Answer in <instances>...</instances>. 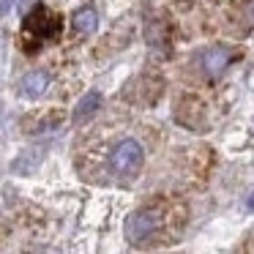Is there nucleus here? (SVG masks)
Returning a JSON list of instances; mask_svg holds the SVG:
<instances>
[{"instance_id":"obj_2","label":"nucleus","mask_w":254,"mask_h":254,"mask_svg":"<svg viewBox=\"0 0 254 254\" xmlns=\"http://www.w3.org/2000/svg\"><path fill=\"white\" fill-rule=\"evenodd\" d=\"M145 161V150L137 139H121V142L112 148L110 153V170L115 172L118 178H134L139 170H142Z\"/></svg>"},{"instance_id":"obj_5","label":"nucleus","mask_w":254,"mask_h":254,"mask_svg":"<svg viewBox=\"0 0 254 254\" xmlns=\"http://www.w3.org/2000/svg\"><path fill=\"white\" fill-rule=\"evenodd\" d=\"M47 88H50V77H47V71H41V68H33V71H28L19 79V96H25V99H30V101L41 99V96L47 93Z\"/></svg>"},{"instance_id":"obj_7","label":"nucleus","mask_w":254,"mask_h":254,"mask_svg":"<svg viewBox=\"0 0 254 254\" xmlns=\"http://www.w3.org/2000/svg\"><path fill=\"white\" fill-rule=\"evenodd\" d=\"M99 110H101V93H99V90H88V93H85L82 99L77 101V107H74L71 121L79 126V123L90 121V118H93Z\"/></svg>"},{"instance_id":"obj_4","label":"nucleus","mask_w":254,"mask_h":254,"mask_svg":"<svg viewBox=\"0 0 254 254\" xmlns=\"http://www.w3.org/2000/svg\"><path fill=\"white\" fill-rule=\"evenodd\" d=\"M230 61H232V52H230V47H224V44L208 47V50L199 55V66H202V74L210 79V82H216V79H219L221 74L227 71Z\"/></svg>"},{"instance_id":"obj_8","label":"nucleus","mask_w":254,"mask_h":254,"mask_svg":"<svg viewBox=\"0 0 254 254\" xmlns=\"http://www.w3.org/2000/svg\"><path fill=\"white\" fill-rule=\"evenodd\" d=\"M41 161V150H25L17 161H14V172H22V175H30V172L39 167Z\"/></svg>"},{"instance_id":"obj_1","label":"nucleus","mask_w":254,"mask_h":254,"mask_svg":"<svg viewBox=\"0 0 254 254\" xmlns=\"http://www.w3.org/2000/svg\"><path fill=\"white\" fill-rule=\"evenodd\" d=\"M61 36V17L47 6H36L33 11L25 17L22 22V39L28 44V52H33V44H44V41H55Z\"/></svg>"},{"instance_id":"obj_9","label":"nucleus","mask_w":254,"mask_h":254,"mask_svg":"<svg viewBox=\"0 0 254 254\" xmlns=\"http://www.w3.org/2000/svg\"><path fill=\"white\" fill-rule=\"evenodd\" d=\"M246 210H249V213H254V191L246 197Z\"/></svg>"},{"instance_id":"obj_6","label":"nucleus","mask_w":254,"mask_h":254,"mask_svg":"<svg viewBox=\"0 0 254 254\" xmlns=\"http://www.w3.org/2000/svg\"><path fill=\"white\" fill-rule=\"evenodd\" d=\"M96 28H99V11H96L93 6H82L79 11H74V17H71V30H74V36H79V39H88V36L96 33Z\"/></svg>"},{"instance_id":"obj_10","label":"nucleus","mask_w":254,"mask_h":254,"mask_svg":"<svg viewBox=\"0 0 254 254\" xmlns=\"http://www.w3.org/2000/svg\"><path fill=\"white\" fill-rule=\"evenodd\" d=\"M8 8H11V0H3V14H8Z\"/></svg>"},{"instance_id":"obj_3","label":"nucleus","mask_w":254,"mask_h":254,"mask_svg":"<svg viewBox=\"0 0 254 254\" xmlns=\"http://www.w3.org/2000/svg\"><path fill=\"white\" fill-rule=\"evenodd\" d=\"M159 224H161L159 213H153V210H137V213H131L126 219L123 235H126V241L131 246H142V243H148L159 232Z\"/></svg>"}]
</instances>
